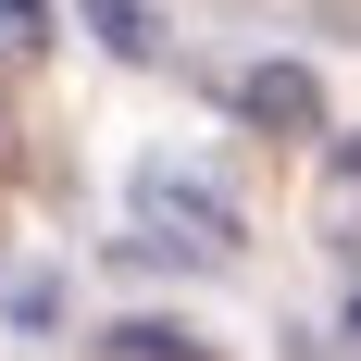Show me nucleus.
<instances>
[{
	"label": "nucleus",
	"instance_id": "7ed1b4c3",
	"mask_svg": "<svg viewBox=\"0 0 361 361\" xmlns=\"http://www.w3.org/2000/svg\"><path fill=\"white\" fill-rule=\"evenodd\" d=\"M87 25H100L112 50H125V63H149V50H162V25H149V0H87Z\"/></svg>",
	"mask_w": 361,
	"mask_h": 361
},
{
	"label": "nucleus",
	"instance_id": "39448f33",
	"mask_svg": "<svg viewBox=\"0 0 361 361\" xmlns=\"http://www.w3.org/2000/svg\"><path fill=\"white\" fill-rule=\"evenodd\" d=\"M336 237H349V262H361V137L336 149Z\"/></svg>",
	"mask_w": 361,
	"mask_h": 361
},
{
	"label": "nucleus",
	"instance_id": "20e7f679",
	"mask_svg": "<svg viewBox=\"0 0 361 361\" xmlns=\"http://www.w3.org/2000/svg\"><path fill=\"white\" fill-rule=\"evenodd\" d=\"M112 361H212V349H187V324H125Z\"/></svg>",
	"mask_w": 361,
	"mask_h": 361
},
{
	"label": "nucleus",
	"instance_id": "f257e3e1",
	"mask_svg": "<svg viewBox=\"0 0 361 361\" xmlns=\"http://www.w3.org/2000/svg\"><path fill=\"white\" fill-rule=\"evenodd\" d=\"M125 250H149V262H237V200H212L200 175H175V162H149L137 187H125Z\"/></svg>",
	"mask_w": 361,
	"mask_h": 361
},
{
	"label": "nucleus",
	"instance_id": "f03ea898",
	"mask_svg": "<svg viewBox=\"0 0 361 361\" xmlns=\"http://www.w3.org/2000/svg\"><path fill=\"white\" fill-rule=\"evenodd\" d=\"M237 125H262V137H324V87L299 63H250L237 75Z\"/></svg>",
	"mask_w": 361,
	"mask_h": 361
}]
</instances>
